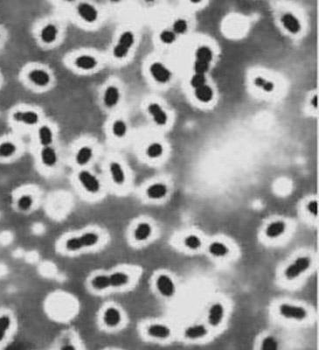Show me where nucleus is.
Returning <instances> with one entry per match:
<instances>
[{"mask_svg":"<svg viewBox=\"0 0 319 350\" xmlns=\"http://www.w3.org/2000/svg\"><path fill=\"white\" fill-rule=\"evenodd\" d=\"M152 228L150 223L140 222L134 230V238L139 242H143L148 239L152 236Z\"/></svg>","mask_w":319,"mask_h":350,"instance_id":"6ab92c4d","label":"nucleus"},{"mask_svg":"<svg viewBox=\"0 0 319 350\" xmlns=\"http://www.w3.org/2000/svg\"><path fill=\"white\" fill-rule=\"evenodd\" d=\"M191 83H192V85H193L194 88H196L201 87L203 85H205V76H204V75H201V74H197V75H195V76L193 77Z\"/></svg>","mask_w":319,"mask_h":350,"instance_id":"ea45409f","label":"nucleus"},{"mask_svg":"<svg viewBox=\"0 0 319 350\" xmlns=\"http://www.w3.org/2000/svg\"><path fill=\"white\" fill-rule=\"evenodd\" d=\"M209 251L212 255L215 257H223L228 254V249L224 244L220 242H215L210 245Z\"/></svg>","mask_w":319,"mask_h":350,"instance_id":"2f4dec72","label":"nucleus"},{"mask_svg":"<svg viewBox=\"0 0 319 350\" xmlns=\"http://www.w3.org/2000/svg\"><path fill=\"white\" fill-rule=\"evenodd\" d=\"M281 315L288 319L302 320L307 316V312L303 307L296 306L292 305L282 304L280 306Z\"/></svg>","mask_w":319,"mask_h":350,"instance_id":"0eeeda50","label":"nucleus"},{"mask_svg":"<svg viewBox=\"0 0 319 350\" xmlns=\"http://www.w3.org/2000/svg\"><path fill=\"white\" fill-rule=\"evenodd\" d=\"M255 85L258 87L263 88V89L266 91H271L274 88V84L272 83L267 82L262 77H257L255 79Z\"/></svg>","mask_w":319,"mask_h":350,"instance_id":"58836bf2","label":"nucleus"},{"mask_svg":"<svg viewBox=\"0 0 319 350\" xmlns=\"http://www.w3.org/2000/svg\"><path fill=\"white\" fill-rule=\"evenodd\" d=\"M35 205V199L30 194H22L16 200V208L21 212H27Z\"/></svg>","mask_w":319,"mask_h":350,"instance_id":"dca6fc26","label":"nucleus"},{"mask_svg":"<svg viewBox=\"0 0 319 350\" xmlns=\"http://www.w3.org/2000/svg\"><path fill=\"white\" fill-rule=\"evenodd\" d=\"M151 73L155 80L160 83H166L171 76V73L163 65L156 62L152 65Z\"/></svg>","mask_w":319,"mask_h":350,"instance_id":"4468645a","label":"nucleus"},{"mask_svg":"<svg viewBox=\"0 0 319 350\" xmlns=\"http://www.w3.org/2000/svg\"><path fill=\"white\" fill-rule=\"evenodd\" d=\"M134 43V36L132 33L125 32L123 33L118 41V45L115 46L114 55L117 58H123L129 52V48Z\"/></svg>","mask_w":319,"mask_h":350,"instance_id":"20e7f679","label":"nucleus"},{"mask_svg":"<svg viewBox=\"0 0 319 350\" xmlns=\"http://www.w3.org/2000/svg\"><path fill=\"white\" fill-rule=\"evenodd\" d=\"M109 277H110L111 287L112 288H120L126 286L129 282V275L123 271H115L111 275H109Z\"/></svg>","mask_w":319,"mask_h":350,"instance_id":"a211bd4d","label":"nucleus"},{"mask_svg":"<svg viewBox=\"0 0 319 350\" xmlns=\"http://www.w3.org/2000/svg\"><path fill=\"white\" fill-rule=\"evenodd\" d=\"M185 244H186L187 247L195 250V249L200 247L201 242H200V240L198 236L191 235V236L186 237V240H185Z\"/></svg>","mask_w":319,"mask_h":350,"instance_id":"e433bc0d","label":"nucleus"},{"mask_svg":"<svg viewBox=\"0 0 319 350\" xmlns=\"http://www.w3.org/2000/svg\"><path fill=\"white\" fill-rule=\"evenodd\" d=\"M119 97H120V94H119L118 88L115 87V86H110V87L107 88V89L105 90L103 101L107 107L112 108L118 104Z\"/></svg>","mask_w":319,"mask_h":350,"instance_id":"aec40b11","label":"nucleus"},{"mask_svg":"<svg viewBox=\"0 0 319 350\" xmlns=\"http://www.w3.org/2000/svg\"><path fill=\"white\" fill-rule=\"evenodd\" d=\"M286 225L283 221H275L267 228V236L270 238H276L278 236H281L282 233L284 232Z\"/></svg>","mask_w":319,"mask_h":350,"instance_id":"cd10ccee","label":"nucleus"},{"mask_svg":"<svg viewBox=\"0 0 319 350\" xmlns=\"http://www.w3.org/2000/svg\"><path fill=\"white\" fill-rule=\"evenodd\" d=\"M28 79L31 83L36 86H46L50 83V76L48 73L42 69H33L28 73Z\"/></svg>","mask_w":319,"mask_h":350,"instance_id":"9b49d317","label":"nucleus"},{"mask_svg":"<svg viewBox=\"0 0 319 350\" xmlns=\"http://www.w3.org/2000/svg\"><path fill=\"white\" fill-rule=\"evenodd\" d=\"M206 334H207V331H206L205 327L202 325H196V326L188 327L186 331V336L191 339L201 338Z\"/></svg>","mask_w":319,"mask_h":350,"instance_id":"7c9ffc66","label":"nucleus"},{"mask_svg":"<svg viewBox=\"0 0 319 350\" xmlns=\"http://www.w3.org/2000/svg\"><path fill=\"white\" fill-rule=\"evenodd\" d=\"M122 322V313L115 306H109L104 309L103 313V323L109 328L118 327Z\"/></svg>","mask_w":319,"mask_h":350,"instance_id":"39448f33","label":"nucleus"},{"mask_svg":"<svg viewBox=\"0 0 319 350\" xmlns=\"http://www.w3.org/2000/svg\"><path fill=\"white\" fill-rule=\"evenodd\" d=\"M13 320L10 313L1 312L0 313V345L3 344L7 339L8 335L12 330Z\"/></svg>","mask_w":319,"mask_h":350,"instance_id":"1a4fd4ad","label":"nucleus"},{"mask_svg":"<svg viewBox=\"0 0 319 350\" xmlns=\"http://www.w3.org/2000/svg\"><path fill=\"white\" fill-rule=\"evenodd\" d=\"M162 153H163V147L159 143L152 144L147 149V155L152 159L159 158L162 155Z\"/></svg>","mask_w":319,"mask_h":350,"instance_id":"f704fd0d","label":"nucleus"},{"mask_svg":"<svg viewBox=\"0 0 319 350\" xmlns=\"http://www.w3.org/2000/svg\"><path fill=\"white\" fill-rule=\"evenodd\" d=\"M186 27H187V25H186V22L185 20L183 19H179L175 22L174 25H173V29H174L176 33L178 34H183L185 31L186 30Z\"/></svg>","mask_w":319,"mask_h":350,"instance_id":"a19ab883","label":"nucleus"},{"mask_svg":"<svg viewBox=\"0 0 319 350\" xmlns=\"http://www.w3.org/2000/svg\"><path fill=\"white\" fill-rule=\"evenodd\" d=\"M150 336L157 339H165L170 336L171 330L169 327L162 324H152L147 329Z\"/></svg>","mask_w":319,"mask_h":350,"instance_id":"2eb2a0df","label":"nucleus"},{"mask_svg":"<svg viewBox=\"0 0 319 350\" xmlns=\"http://www.w3.org/2000/svg\"><path fill=\"white\" fill-rule=\"evenodd\" d=\"M90 286L96 292H103L111 287L109 275L96 274L90 279Z\"/></svg>","mask_w":319,"mask_h":350,"instance_id":"ddd939ff","label":"nucleus"},{"mask_svg":"<svg viewBox=\"0 0 319 350\" xmlns=\"http://www.w3.org/2000/svg\"><path fill=\"white\" fill-rule=\"evenodd\" d=\"M196 96H197L198 99L200 100L202 102H208L212 99L213 91L208 86L203 85L201 87L198 88L196 89Z\"/></svg>","mask_w":319,"mask_h":350,"instance_id":"473e14b6","label":"nucleus"},{"mask_svg":"<svg viewBox=\"0 0 319 350\" xmlns=\"http://www.w3.org/2000/svg\"><path fill=\"white\" fill-rule=\"evenodd\" d=\"M208 67V63L203 62V61H197V62L195 63V71H196L198 74L204 75V73L207 71Z\"/></svg>","mask_w":319,"mask_h":350,"instance_id":"37998d69","label":"nucleus"},{"mask_svg":"<svg viewBox=\"0 0 319 350\" xmlns=\"http://www.w3.org/2000/svg\"><path fill=\"white\" fill-rule=\"evenodd\" d=\"M41 160L47 168H53L58 161L57 153L51 146H46L42 149Z\"/></svg>","mask_w":319,"mask_h":350,"instance_id":"f3484780","label":"nucleus"},{"mask_svg":"<svg viewBox=\"0 0 319 350\" xmlns=\"http://www.w3.org/2000/svg\"><path fill=\"white\" fill-rule=\"evenodd\" d=\"M3 36H4V35H3V32H2V30L0 29V42H2V39H3Z\"/></svg>","mask_w":319,"mask_h":350,"instance_id":"49530a36","label":"nucleus"},{"mask_svg":"<svg viewBox=\"0 0 319 350\" xmlns=\"http://www.w3.org/2000/svg\"><path fill=\"white\" fill-rule=\"evenodd\" d=\"M12 120L17 124L35 126L39 122V116L33 111H15L12 114Z\"/></svg>","mask_w":319,"mask_h":350,"instance_id":"423d86ee","label":"nucleus"},{"mask_svg":"<svg viewBox=\"0 0 319 350\" xmlns=\"http://www.w3.org/2000/svg\"><path fill=\"white\" fill-rule=\"evenodd\" d=\"M311 265V259L306 257H302L296 259L285 271V275L289 279H294L302 274Z\"/></svg>","mask_w":319,"mask_h":350,"instance_id":"7ed1b4c3","label":"nucleus"},{"mask_svg":"<svg viewBox=\"0 0 319 350\" xmlns=\"http://www.w3.org/2000/svg\"><path fill=\"white\" fill-rule=\"evenodd\" d=\"M196 56H197L198 61L208 63L209 61L212 60V52L208 47L202 46L198 49Z\"/></svg>","mask_w":319,"mask_h":350,"instance_id":"72a5a7b5","label":"nucleus"},{"mask_svg":"<svg viewBox=\"0 0 319 350\" xmlns=\"http://www.w3.org/2000/svg\"><path fill=\"white\" fill-rule=\"evenodd\" d=\"M127 127L125 123L122 120H118L113 125V132L118 137H122L125 135Z\"/></svg>","mask_w":319,"mask_h":350,"instance_id":"c9c22d12","label":"nucleus"},{"mask_svg":"<svg viewBox=\"0 0 319 350\" xmlns=\"http://www.w3.org/2000/svg\"><path fill=\"white\" fill-rule=\"evenodd\" d=\"M111 177L116 184L122 185L125 181V175L122 166L118 162H112L110 166Z\"/></svg>","mask_w":319,"mask_h":350,"instance_id":"5701e85b","label":"nucleus"},{"mask_svg":"<svg viewBox=\"0 0 319 350\" xmlns=\"http://www.w3.org/2000/svg\"><path fill=\"white\" fill-rule=\"evenodd\" d=\"M58 30L53 24H48L43 27L41 30V40L45 43H53L57 39Z\"/></svg>","mask_w":319,"mask_h":350,"instance_id":"393cba45","label":"nucleus"},{"mask_svg":"<svg viewBox=\"0 0 319 350\" xmlns=\"http://www.w3.org/2000/svg\"><path fill=\"white\" fill-rule=\"evenodd\" d=\"M281 22L289 32L296 34L298 31L300 30V24L298 22V20L291 15V14H285L281 18Z\"/></svg>","mask_w":319,"mask_h":350,"instance_id":"c85d7f7f","label":"nucleus"},{"mask_svg":"<svg viewBox=\"0 0 319 350\" xmlns=\"http://www.w3.org/2000/svg\"><path fill=\"white\" fill-rule=\"evenodd\" d=\"M224 316V308L221 304H214L209 311V322L216 327L221 323Z\"/></svg>","mask_w":319,"mask_h":350,"instance_id":"412c9836","label":"nucleus"},{"mask_svg":"<svg viewBox=\"0 0 319 350\" xmlns=\"http://www.w3.org/2000/svg\"><path fill=\"white\" fill-rule=\"evenodd\" d=\"M147 195L151 199H161L167 194V187L162 183H156L150 186L147 189Z\"/></svg>","mask_w":319,"mask_h":350,"instance_id":"b1692460","label":"nucleus"},{"mask_svg":"<svg viewBox=\"0 0 319 350\" xmlns=\"http://www.w3.org/2000/svg\"><path fill=\"white\" fill-rule=\"evenodd\" d=\"M78 179L84 189L90 194H96L101 189V183L99 179L89 171H80L78 175Z\"/></svg>","mask_w":319,"mask_h":350,"instance_id":"f03ea898","label":"nucleus"},{"mask_svg":"<svg viewBox=\"0 0 319 350\" xmlns=\"http://www.w3.org/2000/svg\"><path fill=\"white\" fill-rule=\"evenodd\" d=\"M78 13L87 23L95 22L98 18V12L95 6L87 3H81L78 5Z\"/></svg>","mask_w":319,"mask_h":350,"instance_id":"f8f14e48","label":"nucleus"},{"mask_svg":"<svg viewBox=\"0 0 319 350\" xmlns=\"http://www.w3.org/2000/svg\"><path fill=\"white\" fill-rule=\"evenodd\" d=\"M262 350H276L278 349V343L274 337H267L262 343Z\"/></svg>","mask_w":319,"mask_h":350,"instance_id":"4c0bfd02","label":"nucleus"},{"mask_svg":"<svg viewBox=\"0 0 319 350\" xmlns=\"http://www.w3.org/2000/svg\"><path fill=\"white\" fill-rule=\"evenodd\" d=\"M101 241V236L95 231H87L80 236H71L65 240L64 249L69 252H77L84 248L95 247Z\"/></svg>","mask_w":319,"mask_h":350,"instance_id":"f257e3e1","label":"nucleus"},{"mask_svg":"<svg viewBox=\"0 0 319 350\" xmlns=\"http://www.w3.org/2000/svg\"><path fill=\"white\" fill-rule=\"evenodd\" d=\"M19 146L15 141L4 139L0 142V160H9L15 156Z\"/></svg>","mask_w":319,"mask_h":350,"instance_id":"9d476101","label":"nucleus"},{"mask_svg":"<svg viewBox=\"0 0 319 350\" xmlns=\"http://www.w3.org/2000/svg\"><path fill=\"white\" fill-rule=\"evenodd\" d=\"M39 138L40 142L44 147L50 146L53 142V132L49 127L44 126L39 130Z\"/></svg>","mask_w":319,"mask_h":350,"instance_id":"c756f323","label":"nucleus"},{"mask_svg":"<svg viewBox=\"0 0 319 350\" xmlns=\"http://www.w3.org/2000/svg\"><path fill=\"white\" fill-rule=\"evenodd\" d=\"M160 38L162 40V42L164 43H171L175 40V35L173 33H171L170 31H163V33L160 35Z\"/></svg>","mask_w":319,"mask_h":350,"instance_id":"79ce46f5","label":"nucleus"},{"mask_svg":"<svg viewBox=\"0 0 319 350\" xmlns=\"http://www.w3.org/2000/svg\"><path fill=\"white\" fill-rule=\"evenodd\" d=\"M92 157H93L92 149L88 146H83L79 149V151L76 153V163L80 166H85L91 160Z\"/></svg>","mask_w":319,"mask_h":350,"instance_id":"bb28decb","label":"nucleus"},{"mask_svg":"<svg viewBox=\"0 0 319 350\" xmlns=\"http://www.w3.org/2000/svg\"><path fill=\"white\" fill-rule=\"evenodd\" d=\"M76 65L77 68L83 70H90L95 68L97 65V61L95 57L90 55H80L76 58Z\"/></svg>","mask_w":319,"mask_h":350,"instance_id":"a878e982","label":"nucleus"},{"mask_svg":"<svg viewBox=\"0 0 319 350\" xmlns=\"http://www.w3.org/2000/svg\"><path fill=\"white\" fill-rule=\"evenodd\" d=\"M312 104L315 107L318 106V96H315V97L313 98V100H312Z\"/></svg>","mask_w":319,"mask_h":350,"instance_id":"a18cd8bd","label":"nucleus"},{"mask_svg":"<svg viewBox=\"0 0 319 350\" xmlns=\"http://www.w3.org/2000/svg\"><path fill=\"white\" fill-rule=\"evenodd\" d=\"M308 210H309V211H310L311 213L317 216V215H318V210H319V205H318V202H310V203H309V205H308Z\"/></svg>","mask_w":319,"mask_h":350,"instance_id":"c03bdc74","label":"nucleus"},{"mask_svg":"<svg viewBox=\"0 0 319 350\" xmlns=\"http://www.w3.org/2000/svg\"><path fill=\"white\" fill-rule=\"evenodd\" d=\"M157 288L164 297H171L175 293L174 283L167 275H160L157 279Z\"/></svg>","mask_w":319,"mask_h":350,"instance_id":"6e6552de","label":"nucleus"},{"mask_svg":"<svg viewBox=\"0 0 319 350\" xmlns=\"http://www.w3.org/2000/svg\"><path fill=\"white\" fill-rule=\"evenodd\" d=\"M149 112L152 115L154 121L160 125V126H163L167 122V116L165 114V112L161 109V107L157 104V103H152L149 106Z\"/></svg>","mask_w":319,"mask_h":350,"instance_id":"4be33fe9","label":"nucleus"}]
</instances>
